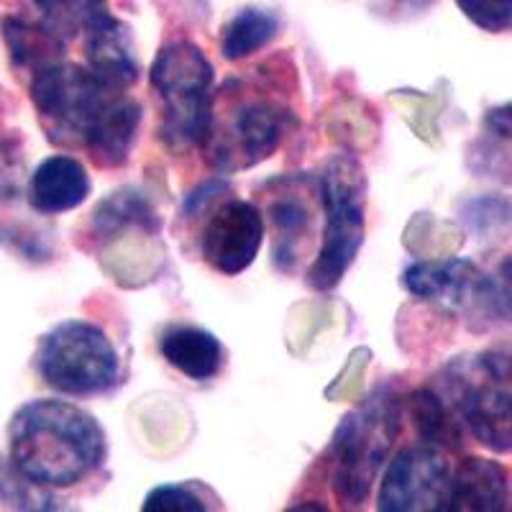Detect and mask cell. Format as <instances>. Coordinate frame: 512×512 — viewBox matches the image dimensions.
<instances>
[{
  "label": "cell",
  "mask_w": 512,
  "mask_h": 512,
  "mask_svg": "<svg viewBox=\"0 0 512 512\" xmlns=\"http://www.w3.org/2000/svg\"><path fill=\"white\" fill-rule=\"evenodd\" d=\"M8 448L11 464L39 487H75L103 464L105 433L72 402L34 400L13 415Z\"/></svg>",
  "instance_id": "6da1fadb"
},
{
  "label": "cell",
  "mask_w": 512,
  "mask_h": 512,
  "mask_svg": "<svg viewBox=\"0 0 512 512\" xmlns=\"http://www.w3.org/2000/svg\"><path fill=\"white\" fill-rule=\"evenodd\" d=\"M152 88L162 105L164 144L175 152L203 144L213 111V64L190 41L169 44L152 64Z\"/></svg>",
  "instance_id": "7a4b0ae2"
},
{
  "label": "cell",
  "mask_w": 512,
  "mask_h": 512,
  "mask_svg": "<svg viewBox=\"0 0 512 512\" xmlns=\"http://www.w3.org/2000/svg\"><path fill=\"white\" fill-rule=\"evenodd\" d=\"M320 187L326 208V231L318 259L310 267L308 285L318 292H328L341 285L364 244L367 175L354 157L338 154L323 169Z\"/></svg>",
  "instance_id": "3957f363"
},
{
  "label": "cell",
  "mask_w": 512,
  "mask_h": 512,
  "mask_svg": "<svg viewBox=\"0 0 512 512\" xmlns=\"http://www.w3.org/2000/svg\"><path fill=\"white\" fill-rule=\"evenodd\" d=\"M36 372L62 395L88 397L116 387L121 361L103 328L88 320H64L41 336Z\"/></svg>",
  "instance_id": "277c9868"
},
{
  "label": "cell",
  "mask_w": 512,
  "mask_h": 512,
  "mask_svg": "<svg viewBox=\"0 0 512 512\" xmlns=\"http://www.w3.org/2000/svg\"><path fill=\"white\" fill-rule=\"evenodd\" d=\"M121 93L105 85L88 67L57 62L36 72L31 80V103L41 128L57 146H82L93 134L95 123Z\"/></svg>",
  "instance_id": "5b68a950"
},
{
  "label": "cell",
  "mask_w": 512,
  "mask_h": 512,
  "mask_svg": "<svg viewBox=\"0 0 512 512\" xmlns=\"http://www.w3.org/2000/svg\"><path fill=\"white\" fill-rule=\"evenodd\" d=\"M292 113L285 105L262 95H231V108L210 111L205 131V154L208 162L223 172H241L264 162L287 136Z\"/></svg>",
  "instance_id": "8992f818"
},
{
  "label": "cell",
  "mask_w": 512,
  "mask_h": 512,
  "mask_svg": "<svg viewBox=\"0 0 512 512\" xmlns=\"http://www.w3.org/2000/svg\"><path fill=\"white\" fill-rule=\"evenodd\" d=\"M397 418L400 410L392 397L377 395L341 423L333 443V489L338 500L346 505H361L367 500L372 482L390 454V443L397 436Z\"/></svg>",
  "instance_id": "52a82bcc"
},
{
  "label": "cell",
  "mask_w": 512,
  "mask_h": 512,
  "mask_svg": "<svg viewBox=\"0 0 512 512\" xmlns=\"http://www.w3.org/2000/svg\"><path fill=\"white\" fill-rule=\"evenodd\" d=\"M451 466L443 448L410 446L387 466L377 495V507L387 512L446 510Z\"/></svg>",
  "instance_id": "ba28073f"
},
{
  "label": "cell",
  "mask_w": 512,
  "mask_h": 512,
  "mask_svg": "<svg viewBox=\"0 0 512 512\" xmlns=\"http://www.w3.org/2000/svg\"><path fill=\"white\" fill-rule=\"evenodd\" d=\"M264 241V218L249 200H228L203 231V256L216 272L241 274L254 264Z\"/></svg>",
  "instance_id": "9c48e42d"
},
{
  "label": "cell",
  "mask_w": 512,
  "mask_h": 512,
  "mask_svg": "<svg viewBox=\"0 0 512 512\" xmlns=\"http://www.w3.org/2000/svg\"><path fill=\"white\" fill-rule=\"evenodd\" d=\"M402 282L410 295L451 310H482L487 290V274L469 259L410 264L402 274Z\"/></svg>",
  "instance_id": "30bf717a"
},
{
  "label": "cell",
  "mask_w": 512,
  "mask_h": 512,
  "mask_svg": "<svg viewBox=\"0 0 512 512\" xmlns=\"http://www.w3.org/2000/svg\"><path fill=\"white\" fill-rule=\"evenodd\" d=\"M487 372V369H484ZM489 377V374H487ZM461 420L484 448L495 454L512 451V392L497 379L466 384L456 400Z\"/></svg>",
  "instance_id": "8fae6325"
},
{
  "label": "cell",
  "mask_w": 512,
  "mask_h": 512,
  "mask_svg": "<svg viewBox=\"0 0 512 512\" xmlns=\"http://www.w3.org/2000/svg\"><path fill=\"white\" fill-rule=\"evenodd\" d=\"M85 59L88 70L111 88L128 90L139 77L131 31L108 11L85 26Z\"/></svg>",
  "instance_id": "7c38bea8"
},
{
  "label": "cell",
  "mask_w": 512,
  "mask_h": 512,
  "mask_svg": "<svg viewBox=\"0 0 512 512\" xmlns=\"http://www.w3.org/2000/svg\"><path fill=\"white\" fill-rule=\"evenodd\" d=\"M88 195V169L67 154L44 159L29 182V203L41 216H59L80 208Z\"/></svg>",
  "instance_id": "4fadbf2b"
},
{
  "label": "cell",
  "mask_w": 512,
  "mask_h": 512,
  "mask_svg": "<svg viewBox=\"0 0 512 512\" xmlns=\"http://www.w3.org/2000/svg\"><path fill=\"white\" fill-rule=\"evenodd\" d=\"M139 123L141 105L131 95H126V90H121L111 100V105L105 108L100 121L95 123L93 134L85 141V149H88L90 159L98 167L108 169L126 164L131 144L136 139V131H139Z\"/></svg>",
  "instance_id": "5bb4252c"
},
{
  "label": "cell",
  "mask_w": 512,
  "mask_h": 512,
  "mask_svg": "<svg viewBox=\"0 0 512 512\" xmlns=\"http://www.w3.org/2000/svg\"><path fill=\"white\" fill-rule=\"evenodd\" d=\"M507 474L497 461L464 459L451 474L446 510L495 512L505 507Z\"/></svg>",
  "instance_id": "9a60e30c"
},
{
  "label": "cell",
  "mask_w": 512,
  "mask_h": 512,
  "mask_svg": "<svg viewBox=\"0 0 512 512\" xmlns=\"http://www.w3.org/2000/svg\"><path fill=\"white\" fill-rule=\"evenodd\" d=\"M162 356L169 367L192 382H208L223 367V346L213 333L195 326H172L162 336Z\"/></svg>",
  "instance_id": "2e32d148"
},
{
  "label": "cell",
  "mask_w": 512,
  "mask_h": 512,
  "mask_svg": "<svg viewBox=\"0 0 512 512\" xmlns=\"http://www.w3.org/2000/svg\"><path fill=\"white\" fill-rule=\"evenodd\" d=\"M3 39L18 70H29L31 75L62 62L64 41L57 31L44 21H29L21 16H8L3 21Z\"/></svg>",
  "instance_id": "e0dca14e"
},
{
  "label": "cell",
  "mask_w": 512,
  "mask_h": 512,
  "mask_svg": "<svg viewBox=\"0 0 512 512\" xmlns=\"http://www.w3.org/2000/svg\"><path fill=\"white\" fill-rule=\"evenodd\" d=\"M274 34H277V18L272 13L246 8V11L236 13L223 29V57L231 59V62L251 57V54L267 47Z\"/></svg>",
  "instance_id": "ac0fdd59"
},
{
  "label": "cell",
  "mask_w": 512,
  "mask_h": 512,
  "mask_svg": "<svg viewBox=\"0 0 512 512\" xmlns=\"http://www.w3.org/2000/svg\"><path fill=\"white\" fill-rule=\"evenodd\" d=\"M269 216L274 223V262L280 269H292L297 259V246L310 231V210L295 195L277 198L269 205Z\"/></svg>",
  "instance_id": "d6986e66"
},
{
  "label": "cell",
  "mask_w": 512,
  "mask_h": 512,
  "mask_svg": "<svg viewBox=\"0 0 512 512\" xmlns=\"http://www.w3.org/2000/svg\"><path fill=\"white\" fill-rule=\"evenodd\" d=\"M93 226L98 236H111L126 226H141L146 231H157L159 221L152 205L136 192H118L113 198L103 200L95 210Z\"/></svg>",
  "instance_id": "ffe728a7"
},
{
  "label": "cell",
  "mask_w": 512,
  "mask_h": 512,
  "mask_svg": "<svg viewBox=\"0 0 512 512\" xmlns=\"http://www.w3.org/2000/svg\"><path fill=\"white\" fill-rule=\"evenodd\" d=\"M413 423L420 438L428 446L459 448L461 433L454 415L441 402V397L431 390H420L413 395Z\"/></svg>",
  "instance_id": "44dd1931"
},
{
  "label": "cell",
  "mask_w": 512,
  "mask_h": 512,
  "mask_svg": "<svg viewBox=\"0 0 512 512\" xmlns=\"http://www.w3.org/2000/svg\"><path fill=\"white\" fill-rule=\"evenodd\" d=\"M34 6L44 24L62 39H70L105 11V0H34Z\"/></svg>",
  "instance_id": "7402d4cb"
},
{
  "label": "cell",
  "mask_w": 512,
  "mask_h": 512,
  "mask_svg": "<svg viewBox=\"0 0 512 512\" xmlns=\"http://www.w3.org/2000/svg\"><path fill=\"white\" fill-rule=\"evenodd\" d=\"M474 26L489 34H505L512 31V0H456Z\"/></svg>",
  "instance_id": "603a6c76"
},
{
  "label": "cell",
  "mask_w": 512,
  "mask_h": 512,
  "mask_svg": "<svg viewBox=\"0 0 512 512\" xmlns=\"http://www.w3.org/2000/svg\"><path fill=\"white\" fill-rule=\"evenodd\" d=\"M205 500L187 484H164L146 495V512H203Z\"/></svg>",
  "instance_id": "cb8c5ba5"
},
{
  "label": "cell",
  "mask_w": 512,
  "mask_h": 512,
  "mask_svg": "<svg viewBox=\"0 0 512 512\" xmlns=\"http://www.w3.org/2000/svg\"><path fill=\"white\" fill-rule=\"evenodd\" d=\"M482 313L495 320H512V256H507L497 272L487 277Z\"/></svg>",
  "instance_id": "d4e9b609"
},
{
  "label": "cell",
  "mask_w": 512,
  "mask_h": 512,
  "mask_svg": "<svg viewBox=\"0 0 512 512\" xmlns=\"http://www.w3.org/2000/svg\"><path fill=\"white\" fill-rule=\"evenodd\" d=\"M466 221H469V226L477 233L507 231L512 223V205L497 198L474 200V203L466 208Z\"/></svg>",
  "instance_id": "484cf974"
},
{
  "label": "cell",
  "mask_w": 512,
  "mask_h": 512,
  "mask_svg": "<svg viewBox=\"0 0 512 512\" xmlns=\"http://www.w3.org/2000/svg\"><path fill=\"white\" fill-rule=\"evenodd\" d=\"M484 126L489 134H495L497 139L512 141V103L497 105L484 116Z\"/></svg>",
  "instance_id": "4316f807"
}]
</instances>
